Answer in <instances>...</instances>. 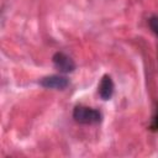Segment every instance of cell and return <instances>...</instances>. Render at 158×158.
I'll return each instance as SVG.
<instances>
[{
  "label": "cell",
  "instance_id": "7a4b0ae2",
  "mask_svg": "<svg viewBox=\"0 0 158 158\" xmlns=\"http://www.w3.org/2000/svg\"><path fill=\"white\" fill-rule=\"evenodd\" d=\"M53 64L60 73H70L75 69L74 60L63 52H57L53 56Z\"/></svg>",
  "mask_w": 158,
  "mask_h": 158
},
{
  "label": "cell",
  "instance_id": "6da1fadb",
  "mask_svg": "<svg viewBox=\"0 0 158 158\" xmlns=\"http://www.w3.org/2000/svg\"><path fill=\"white\" fill-rule=\"evenodd\" d=\"M73 117L77 122L83 123V125H94L99 123L101 121V114L100 111L86 107V106H77L73 111Z\"/></svg>",
  "mask_w": 158,
  "mask_h": 158
},
{
  "label": "cell",
  "instance_id": "277c9868",
  "mask_svg": "<svg viewBox=\"0 0 158 158\" xmlns=\"http://www.w3.org/2000/svg\"><path fill=\"white\" fill-rule=\"evenodd\" d=\"M114 81L112 79L109 77V75H104L101 81H100V85H99V95L101 96L102 100H109L111 99L112 94H114Z\"/></svg>",
  "mask_w": 158,
  "mask_h": 158
},
{
  "label": "cell",
  "instance_id": "5b68a950",
  "mask_svg": "<svg viewBox=\"0 0 158 158\" xmlns=\"http://www.w3.org/2000/svg\"><path fill=\"white\" fill-rule=\"evenodd\" d=\"M148 23H149L151 30L158 36V16H152V17L149 19Z\"/></svg>",
  "mask_w": 158,
  "mask_h": 158
},
{
  "label": "cell",
  "instance_id": "3957f363",
  "mask_svg": "<svg viewBox=\"0 0 158 158\" xmlns=\"http://www.w3.org/2000/svg\"><path fill=\"white\" fill-rule=\"evenodd\" d=\"M40 84L43 86V88H47V89H56V90H63L68 86L69 84V80L68 78L63 77V75H48V77H44L40 80Z\"/></svg>",
  "mask_w": 158,
  "mask_h": 158
}]
</instances>
